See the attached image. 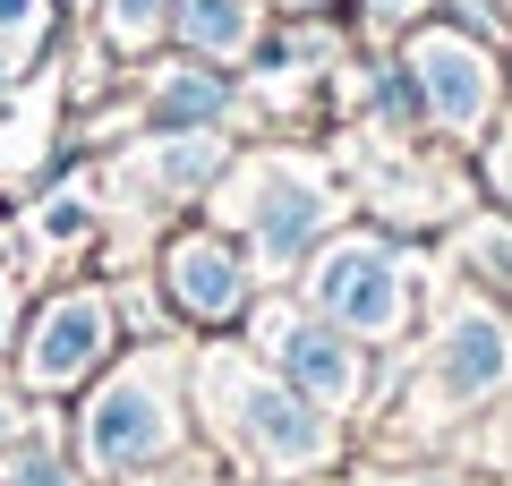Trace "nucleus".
Masks as SVG:
<instances>
[{
    "mask_svg": "<svg viewBox=\"0 0 512 486\" xmlns=\"http://www.w3.org/2000/svg\"><path fill=\"white\" fill-rule=\"evenodd\" d=\"M205 401H214V418H222V427H231L265 469H316V461L333 452L316 401L291 393L282 376H256V367H239V359H214V367H205Z\"/></svg>",
    "mask_w": 512,
    "mask_h": 486,
    "instance_id": "f257e3e1",
    "label": "nucleus"
},
{
    "mask_svg": "<svg viewBox=\"0 0 512 486\" xmlns=\"http://www.w3.org/2000/svg\"><path fill=\"white\" fill-rule=\"evenodd\" d=\"M9 435H18V393L0 384V444H9Z\"/></svg>",
    "mask_w": 512,
    "mask_h": 486,
    "instance_id": "dca6fc26",
    "label": "nucleus"
},
{
    "mask_svg": "<svg viewBox=\"0 0 512 486\" xmlns=\"http://www.w3.org/2000/svg\"><path fill=\"white\" fill-rule=\"evenodd\" d=\"M504 376H512V333H504V316H495V307H461V316H444L436 367H427L436 401H487Z\"/></svg>",
    "mask_w": 512,
    "mask_h": 486,
    "instance_id": "1a4fd4ad",
    "label": "nucleus"
},
{
    "mask_svg": "<svg viewBox=\"0 0 512 486\" xmlns=\"http://www.w3.org/2000/svg\"><path fill=\"white\" fill-rule=\"evenodd\" d=\"M163 290H171L180 316L231 324L239 307H248V256L222 231H188V239H171V256H163Z\"/></svg>",
    "mask_w": 512,
    "mask_h": 486,
    "instance_id": "0eeeda50",
    "label": "nucleus"
},
{
    "mask_svg": "<svg viewBox=\"0 0 512 486\" xmlns=\"http://www.w3.org/2000/svg\"><path fill=\"white\" fill-rule=\"evenodd\" d=\"M103 359H111V299L103 290H60L26 333V376L43 393H60V384H86Z\"/></svg>",
    "mask_w": 512,
    "mask_h": 486,
    "instance_id": "423d86ee",
    "label": "nucleus"
},
{
    "mask_svg": "<svg viewBox=\"0 0 512 486\" xmlns=\"http://www.w3.org/2000/svg\"><path fill=\"white\" fill-rule=\"evenodd\" d=\"M103 9H111V43H120V52L154 43L171 18H180V0H103Z\"/></svg>",
    "mask_w": 512,
    "mask_h": 486,
    "instance_id": "ddd939ff",
    "label": "nucleus"
},
{
    "mask_svg": "<svg viewBox=\"0 0 512 486\" xmlns=\"http://www.w3.org/2000/svg\"><path fill=\"white\" fill-rule=\"evenodd\" d=\"M214 171H222V145L205 137V128H188V137L163 145V162H154V188H163V197H180V188H205Z\"/></svg>",
    "mask_w": 512,
    "mask_h": 486,
    "instance_id": "f8f14e48",
    "label": "nucleus"
},
{
    "mask_svg": "<svg viewBox=\"0 0 512 486\" xmlns=\"http://www.w3.org/2000/svg\"><path fill=\"white\" fill-rule=\"evenodd\" d=\"M265 359H274V376L291 384V393L325 401V410H342V401L367 393L359 333H342V324L316 316V307H265Z\"/></svg>",
    "mask_w": 512,
    "mask_h": 486,
    "instance_id": "f03ea898",
    "label": "nucleus"
},
{
    "mask_svg": "<svg viewBox=\"0 0 512 486\" xmlns=\"http://www.w3.org/2000/svg\"><path fill=\"white\" fill-rule=\"evenodd\" d=\"M43 231H52V239H77V231H86V205H52V222H43Z\"/></svg>",
    "mask_w": 512,
    "mask_h": 486,
    "instance_id": "2eb2a0df",
    "label": "nucleus"
},
{
    "mask_svg": "<svg viewBox=\"0 0 512 486\" xmlns=\"http://www.w3.org/2000/svg\"><path fill=\"white\" fill-rule=\"evenodd\" d=\"M171 393L154 384V367H128L86 401V461L94 469H146L171 452Z\"/></svg>",
    "mask_w": 512,
    "mask_h": 486,
    "instance_id": "7ed1b4c3",
    "label": "nucleus"
},
{
    "mask_svg": "<svg viewBox=\"0 0 512 486\" xmlns=\"http://www.w3.org/2000/svg\"><path fill=\"white\" fill-rule=\"evenodd\" d=\"M222 111H231V77L222 69H180L154 94V128H214Z\"/></svg>",
    "mask_w": 512,
    "mask_h": 486,
    "instance_id": "9b49d317",
    "label": "nucleus"
},
{
    "mask_svg": "<svg viewBox=\"0 0 512 486\" xmlns=\"http://www.w3.org/2000/svg\"><path fill=\"white\" fill-rule=\"evenodd\" d=\"M427 486H453V478H427Z\"/></svg>",
    "mask_w": 512,
    "mask_h": 486,
    "instance_id": "6ab92c4d",
    "label": "nucleus"
},
{
    "mask_svg": "<svg viewBox=\"0 0 512 486\" xmlns=\"http://www.w3.org/2000/svg\"><path fill=\"white\" fill-rule=\"evenodd\" d=\"M308 299H316V316H333L342 333H359V342H376V333H393V324L410 316L402 265H393L376 239H342V248H325Z\"/></svg>",
    "mask_w": 512,
    "mask_h": 486,
    "instance_id": "20e7f679",
    "label": "nucleus"
},
{
    "mask_svg": "<svg viewBox=\"0 0 512 486\" xmlns=\"http://www.w3.org/2000/svg\"><path fill=\"white\" fill-rule=\"evenodd\" d=\"M9 486H77V469L52 461V452H18L9 461Z\"/></svg>",
    "mask_w": 512,
    "mask_h": 486,
    "instance_id": "4468645a",
    "label": "nucleus"
},
{
    "mask_svg": "<svg viewBox=\"0 0 512 486\" xmlns=\"http://www.w3.org/2000/svg\"><path fill=\"white\" fill-rule=\"evenodd\" d=\"M180 43L197 60H231V52H248V35H256V9L248 0H180Z\"/></svg>",
    "mask_w": 512,
    "mask_h": 486,
    "instance_id": "9d476101",
    "label": "nucleus"
},
{
    "mask_svg": "<svg viewBox=\"0 0 512 486\" xmlns=\"http://www.w3.org/2000/svg\"><path fill=\"white\" fill-rule=\"evenodd\" d=\"M402 9H410V0H376V18H402Z\"/></svg>",
    "mask_w": 512,
    "mask_h": 486,
    "instance_id": "a211bd4d",
    "label": "nucleus"
},
{
    "mask_svg": "<svg viewBox=\"0 0 512 486\" xmlns=\"http://www.w3.org/2000/svg\"><path fill=\"white\" fill-rule=\"evenodd\" d=\"M410 86H419V111L436 128H478L495 111V60L478 52L470 35L427 26V35L410 43Z\"/></svg>",
    "mask_w": 512,
    "mask_h": 486,
    "instance_id": "39448f33",
    "label": "nucleus"
},
{
    "mask_svg": "<svg viewBox=\"0 0 512 486\" xmlns=\"http://www.w3.org/2000/svg\"><path fill=\"white\" fill-rule=\"evenodd\" d=\"M35 18V0H0V26H26Z\"/></svg>",
    "mask_w": 512,
    "mask_h": 486,
    "instance_id": "f3484780",
    "label": "nucleus"
},
{
    "mask_svg": "<svg viewBox=\"0 0 512 486\" xmlns=\"http://www.w3.org/2000/svg\"><path fill=\"white\" fill-rule=\"evenodd\" d=\"M248 239L265 265H299V256L316 248V231H325V188L308 180V171H291V162H274V171H256L248 188Z\"/></svg>",
    "mask_w": 512,
    "mask_h": 486,
    "instance_id": "6e6552de",
    "label": "nucleus"
}]
</instances>
